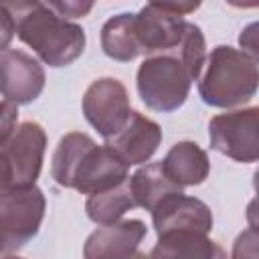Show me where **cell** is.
I'll use <instances>...</instances> for the list:
<instances>
[{"mask_svg": "<svg viewBox=\"0 0 259 259\" xmlns=\"http://www.w3.org/2000/svg\"><path fill=\"white\" fill-rule=\"evenodd\" d=\"M14 20L18 38L28 45L49 67H67L85 49V30L69 22L40 0H0Z\"/></svg>", "mask_w": 259, "mask_h": 259, "instance_id": "obj_1", "label": "cell"}, {"mask_svg": "<svg viewBox=\"0 0 259 259\" xmlns=\"http://www.w3.org/2000/svg\"><path fill=\"white\" fill-rule=\"evenodd\" d=\"M257 61L233 47H214L206 73L198 83V93L212 107H235L247 103L257 93Z\"/></svg>", "mask_w": 259, "mask_h": 259, "instance_id": "obj_2", "label": "cell"}, {"mask_svg": "<svg viewBox=\"0 0 259 259\" xmlns=\"http://www.w3.org/2000/svg\"><path fill=\"white\" fill-rule=\"evenodd\" d=\"M192 75L180 57L154 55L138 69V93L142 101L160 113L176 111L188 97Z\"/></svg>", "mask_w": 259, "mask_h": 259, "instance_id": "obj_3", "label": "cell"}, {"mask_svg": "<svg viewBox=\"0 0 259 259\" xmlns=\"http://www.w3.org/2000/svg\"><path fill=\"white\" fill-rule=\"evenodd\" d=\"M45 206V194L34 184L10 186L0 192V231L10 253L18 251L38 233Z\"/></svg>", "mask_w": 259, "mask_h": 259, "instance_id": "obj_4", "label": "cell"}, {"mask_svg": "<svg viewBox=\"0 0 259 259\" xmlns=\"http://www.w3.org/2000/svg\"><path fill=\"white\" fill-rule=\"evenodd\" d=\"M259 109H237L214 115L208 123L210 148L237 162L253 164L259 158Z\"/></svg>", "mask_w": 259, "mask_h": 259, "instance_id": "obj_5", "label": "cell"}, {"mask_svg": "<svg viewBox=\"0 0 259 259\" xmlns=\"http://www.w3.org/2000/svg\"><path fill=\"white\" fill-rule=\"evenodd\" d=\"M130 95L121 81L103 77L93 81L83 95L85 119L107 140L123 127L130 117Z\"/></svg>", "mask_w": 259, "mask_h": 259, "instance_id": "obj_6", "label": "cell"}, {"mask_svg": "<svg viewBox=\"0 0 259 259\" xmlns=\"http://www.w3.org/2000/svg\"><path fill=\"white\" fill-rule=\"evenodd\" d=\"M45 146V130L34 121L20 123V127L14 130L12 136L0 146V152L6 158L12 174V186L34 184L42 168Z\"/></svg>", "mask_w": 259, "mask_h": 259, "instance_id": "obj_7", "label": "cell"}, {"mask_svg": "<svg viewBox=\"0 0 259 259\" xmlns=\"http://www.w3.org/2000/svg\"><path fill=\"white\" fill-rule=\"evenodd\" d=\"M125 178H127L125 162L107 144L103 146L93 144L81 156L69 188H75L81 194H95L123 182Z\"/></svg>", "mask_w": 259, "mask_h": 259, "instance_id": "obj_8", "label": "cell"}, {"mask_svg": "<svg viewBox=\"0 0 259 259\" xmlns=\"http://www.w3.org/2000/svg\"><path fill=\"white\" fill-rule=\"evenodd\" d=\"M186 20L176 14L164 12L156 6H144L134 14L132 30L140 55H154L166 51H178L182 42Z\"/></svg>", "mask_w": 259, "mask_h": 259, "instance_id": "obj_9", "label": "cell"}, {"mask_svg": "<svg viewBox=\"0 0 259 259\" xmlns=\"http://www.w3.org/2000/svg\"><path fill=\"white\" fill-rule=\"evenodd\" d=\"M45 89V69L36 59L22 51L0 53V93L16 103L24 105L34 101Z\"/></svg>", "mask_w": 259, "mask_h": 259, "instance_id": "obj_10", "label": "cell"}, {"mask_svg": "<svg viewBox=\"0 0 259 259\" xmlns=\"http://www.w3.org/2000/svg\"><path fill=\"white\" fill-rule=\"evenodd\" d=\"M150 212L158 235L168 231H194L206 235L212 229L210 208L202 200L186 196L182 190L164 196Z\"/></svg>", "mask_w": 259, "mask_h": 259, "instance_id": "obj_11", "label": "cell"}, {"mask_svg": "<svg viewBox=\"0 0 259 259\" xmlns=\"http://www.w3.org/2000/svg\"><path fill=\"white\" fill-rule=\"evenodd\" d=\"M162 142V130L156 121L142 115L140 111H130L127 121L119 132L107 138V146L125 162V166H136L154 156Z\"/></svg>", "mask_w": 259, "mask_h": 259, "instance_id": "obj_12", "label": "cell"}, {"mask_svg": "<svg viewBox=\"0 0 259 259\" xmlns=\"http://www.w3.org/2000/svg\"><path fill=\"white\" fill-rule=\"evenodd\" d=\"M146 237V225L138 219L115 221L101 225L95 233L89 235L83 247L87 259H125L136 257L142 239Z\"/></svg>", "mask_w": 259, "mask_h": 259, "instance_id": "obj_13", "label": "cell"}, {"mask_svg": "<svg viewBox=\"0 0 259 259\" xmlns=\"http://www.w3.org/2000/svg\"><path fill=\"white\" fill-rule=\"evenodd\" d=\"M162 170L176 186L184 188L204 182L210 170V162L206 158V152L198 148V144L178 142L162 160Z\"/></svg>", "mask_w": 259, "mask_h": 259, "instance_id": "obj_14", "label": "cell"}, {"mask_svg": "<svg viewBox=\"0 0 259 259\" xmlns=\"http://www.w3.org/2000/svg\"><path fill=\"white\" fill-rule=\"evenodd\" d=\"M150 257H225V251L212 243L204 233L194 231H168L158 235L156 247L150 251Z\"/></svg>", "mask_w": 259, "mask_h": 259, "instance_id": "obj_15", "label": "cell"}, {"mask_svg": "<svg viewBox=\"0 0 259 259\" xmlns=\"http://www.w3.org/2000/svg\"><path fill=\"white\" fill-rule=\"evenodd\" d=\"M134 206H138V202H136L132 186H130V176L123 182H119L103 192L89 194V198L85 202L87 217L97 225L115 223L123 217V212H127Z\"/></svg>", "mask_w": 259, "mask_h": 259, "instance_id": "obj_16", "label": "cell"}, {"mask_svg": "<svg viewBox=\"0 0 259 259\" xmlns=\"http://www.w3.org/2000/svg\"><path fill=\"white\" fill-rule=\"evenodd\" d=\"M130 186L138 206H144L146 210H152L164 196L182 190L166 176V172L162 170V162L140 168L134 176H130Z\"/></svg>", "mask_w": 259, "mask_h": 259, "instance_id": "obj_17", "label": "cell"}, {"mask_svg": "<svg viewBox=\"0 0 259 259\" xmlns=\"http://www.w3.org/2000/svg\"><path fill=\"white\" fill-rule=\"evenodd\" d=\"M132 20L134 14H117L113 18H109L103 28H101V49L103 53L113 59V61H134L136 57H140L138 47H136V38H134V30H132Z\"/></svg>", "mask_w": 259, "mask_h": 259, "instance_id": "obj_18", "label": "cell"}, {"mask_svg": "<svg viewBox=\"0 0 259 259\" xmlns=\"http://www.w3.org/2000/svg\"><path fill=\"white\" fill-rule=\"evenodd\" d=\"M95 142L87 134H81V132H73V134H67L65 138H61V142L53 154V178L57 184H61L65 188L71 186V178H73V172H75L81 156Z\"/></svg>", "mask_w": 259, "mask_h": 259, "instance_id": "obj_19", "label": "cell"}, {"mask_svg": "<svg viewBox=\"0 0 259 259\" xmlns=\"http://www.w3.org/2000/svg\"><path fill=\"white\" fill-rule=\"evenodd\" d=\"M178 53H180L178 55L180 61L186 65V69L192 75V79H198L200 69H202L204 61H206V45H204V34L196 24L186 22Z\"/></svg>", "mask_w": 259, "mask_h": 259, "instance_id": "obj_20", "label": "cell"}, {"mask_svg": "<svg viewBox=\"0 0 259 259\" xmlns=\"http://www.w3.org/2000/svg\"><path fill=\"white\" fill-rule=\"evenodd\" d=\"M53 12L63 18H83L91 12L95 0H45Z\"/></svg>", "mask_w": 259, "mask_h": 259, "instance_id": "obj_21", "label": "cell"}, {"mask_svg": "<svg viewBox=\"0 0 259 259\" xmlns=\"http://www.w3.org/2000/svg\"><path fill=\"white\" fill-rule=\"evenodd\" d=\"M16 121H18L16 103H12L8 99L0 101V146L12 136V132L16 127Z\"/></svg>", "mask_w": 259, "mask_h": 259, "instance_id": "obj_22", "label": "cell"}, {"mask_svg": "<svg viewBox=\"0 0 259 259\" xmlns=\"http://www.w3.org/2000/svg\"><path fill=\"white\" fill-rule=\"evenodd\" d=\"M200 4H202V0H150V6H156V8L170 12V14H176V16L190 14Z\"/></svg>", "mask_w": 259, "mask_h": 259, "instance_id": "obj_23", "label": "cell"}, {"mask_svg": "<svg viewBox=\"0 0 259 259\" xmlns=\"http://www.w3.org/2000/svg\"><path fill=\"white\" fill-rule=\"evenodd\" d=\"M14 32H16L14 20H12L10 14L0 6V53L8 49V45H10L12 38H14Z\"/></svg>", "mask_w": 259, "mask_h": 259, "instance_id": "obj_24", "label": "cell"}, {"mask_svg": "<svg viewBox=\"0 0 259 259\" xmlns=\"http://www.w3.org/2000/svg\"><path fill=\"white\" fill-rule=\"evenodd\" d=\"M239 42L243 47V53H247L249 57L257 61V24L255 22L243 30V34L239 36Z\"/></svg>", "mask_w": 259, "mask_h": 259, "instance_id": "obj_25", "label": "cell"}, {"mask_svg": "<svg viewBox=\"0 0 259 259\" xmlns=\"http://www.w3.org/2000/svg\"><path fill=\"white\" fill-rule=\"evenodd\" d=\"M10 186H12V174H10V168H8L6 158L0 152V192L8 190Z\"/></svg>", "mask_w": 259, "mask_h": 259, "instance_id": "obj_26", "label": "cell"}, {"mask_svg": "<svg viewBox=\"0 0 259 259\" xmlns=\"http://www.w3.org/2000/svg\"><path fill=\"white\" fill-rule=\"evenodd\" d=\"M227 4H231L235 8H257L259 0H227Z\"/></svg>", "mask_w": 259, "mask_h": 259, "instance_id": "obj_27", "label": "cell"}, {"mask_svg": "<svg viewBox=\"0 0 259 259\" xmlns=\"http://www.w3.org/2000/svg\"><path fill=\"white\" fill-rule=\"evenodd\" d=\"M0 255H10L8 245H6V239H4V235H2V231H0Z\"/></svg>", "mask_w": 259, "mask_h": 259, "instance_id": "obj_28", "label": "cell"}]
</instances>
